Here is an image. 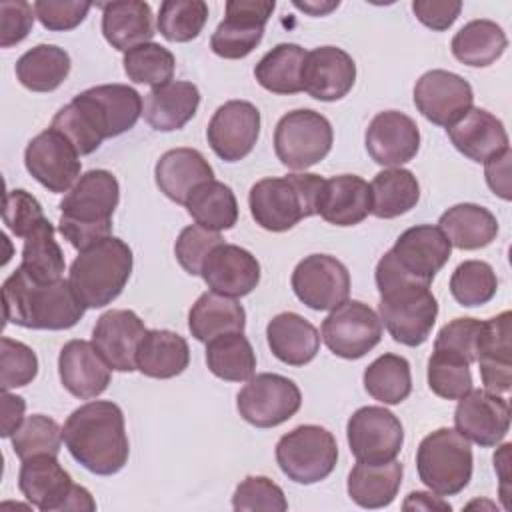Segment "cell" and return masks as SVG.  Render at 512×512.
<instances>
[{"label": "cell", "instance_id": "6da1fadb", "mask_svg": "<svg viewBox=\"0 0 512 512\" xmlns=\"http://www.w3.org/2000/svg\"><path fill=\"white\" fill-rule=\"evenodd\" d=\"M142 96L128 84L92 86L74 96L52 118L58 130L80 156L92 154L106 138L134 128L142 116Z\"/></svg>", "mask_w": 512, "mask_h": 512}, {"label": "cell", "instance_id": "7a4b0ae2", "mask_svg": "<svg viewBox=\"0 0 512 512\" xmlns=\"http://www.w3.org/2000/svg\"><path fill=\"white\" fill-rule=\"evenodd\" d=\"M70 456L88 472L112 476L130 456L124 412L112 400H90L76 408L62 426Z\"/></svg>", "mask_w": 512, "mask_h": 512}, {"label": "cell", "instance_id": "3957f363", "mask_svg": "<svg viewBox=\"0 0 512 512\" xmlns=\"http://www.w3.org/2000/svg\"><path fill=\"white\" fill-rule=\"evenodd\" d=\"M2 304L6 322L34 330H68L86 312L70 280L40 284L20 266L2 284Z\"/></svg>", "mask_w": 512, "mask_h": 512}, {"label": "cell", "instance_id": "277c9868", "mask_svg": "<svg viewBox=\"0 0 512 512\" xmlns=\"http://www.w3.org/2000/svg\"><path fill=\"white\" fill-rule=\"evenodd\" d=\"M120 200V184L108 170H88L60 202L58 232L84 250L112 232V214Z\"/></svg>", "mask_w": 512, "mask_h": 512}, {"label": "cell", "instance_id": "5b68a950", "mask_svg": "<svg viewBox=\"0 0 512 512\" xmlns=\"http://www.w3.org/2000/svg\"><path fill=\"white\" fill-rule=\"evenodd\" d=\"M132 260L130 246L108 236L78 252L68 280L86 308H102L122 294L132 274Z\"/></svg>", "mask_w": 512, "mask_h": 512}, {"label": "cell", "instance_id": "8992f818", "mask_svg": "<svg viewBox=\"0 0 512 512\" xmlns=\"http://www.w3.org/2000/svg\"><path fill=\"white\" fill-rule=\"evenodd\" d=\"M322 182L324 178L308 172L258 180L248 194L250 214L264 230L286 232L316 214Z\"/></svg>", "mask_w": 512, "mask_h": 512}, {"label": "cell", "instance_id": "52a82bcc", "mask_svg": "<svg viewBox=\"0 0 512 512\" xmlns=\"http://www.w3.org/2000/svg\"><path fill=\"white\" fill-rule=\"evenodd\" d=\"M380 292V320L390 336L404 346H420L432 334L438 302L430 286H422L410 280L386 278L376 280Z\"/></svg>", "mask_w": 512, "mask_h": 512}, {"label": "cell", "instance_id": "ba28073f", "mask_svg": "<svg viewBox=\"0 0 512 512\" xmlns=\"http://www.w3.org/2000/svg\"><path fill=\"white\" fill-rule=\"evenodd\" d=\"M450 252L452 244L438 226H412L404 230L394 246L378 260L374 278H400L430 286L434 276L448 262Z\"/></svg>", "mask_w": 512, "mask_h": 512}, {"label": "cell", "instance_id": "9c48e42d", "mask_svg": "<svg viewBox=\"0 0 512 512\" xmlns=\"http://www.w3.org/2000/svg\"><path fill=\"white\" fill-rule=\"evenodd\" d=\"M470 442L454 428H438L426 434L416 450L418 478L438 496L462 492L472 478Z\"/></svg>", "mask_w": 512, "mask_h": 512}, {"label": "cell", "instance_id": "30bf717a", "mask_svg": "<svg viewBox=\"0 0 512 512\" xmlns=\"http://www.w3.org/2000/svg\"><path fill=\"white\" fill-rule=\"evenodd\" d=\"M276 462L292 482L316 484L328 478L336 468V438L318 424L296 426L278 440Z\"/></svg>", "mask_w": 512, "mask_h": 512}, {"label": "cell", "instance_id": "8fae6325", "mask_svg": "<svg viewBox=\"0 0 512 512\" xmlns=\"http://www.w3.org/2000/svg\"><path fill=\"white\" fill-rule=\"evenodd\" d=\"M334 132L326 116L300 108L284 114L274 130V152L290 170H306L324 160L332 148Z\"/></svg>", "mask_w": 512, "mask_h": 512}, {"label": "cell", "instance_id": "7c38bea8", "mask_svg": "<svg viewBox=\"0 0 512 512\" xmlns=\"http://www.w3.org/2000/svg\"><path fill=\"white\" fill-rule=\"evenodd\" d=\"M302 404L300 388L294 380L262 372L246 380L236 396L240 416L256 428H274L290 420Z\"/></svg>", "mask_w": 512, "mask_h": 512}, {"label": "cell", "instance_id": "4fadbf2b", "mask_svg": "<svg viewBox=\"0 0 512 512\" xmlns=\"http://www.w3.org/2000/svg\"><path fill=\"white\" fill-rule=\"evenodd\" d=\"M320 334L332 354L358 360L382 340V320L368 304L346 300L324 318Z\"/></svg>", "mask_w": 512, "mask_h": 512}, {"label": "cell", "instance_id": "5bb4252c", "mask_svg": "<svg viewBox=\"0 0 512 512\" xmlns=\"http://www.w3.org/2000/svg\"><path fill=\"white\" fill-rule=\"evenodd\" d=\"M346 438L358 462L384 464L394 460L402 450L404 428L390 410L382 406H362L348 418Z\"/></svg>", "mask_w": 512, "mask_h": 512}, {"label": "cell", "instance_id": "9a60e30c", "mask_svg": "<svg viewBox=\"0 0 512 512\" xmlns=\"http://www.w3.org/2000/svg\"><path fill=\"white\" fill-rule=\"evenodd\" d=\"M274 6V0L226 2V16L210 38L212 52L228 60L246 58L260 44Z\"/></svg>", "mask_w": 512, "mask_h": 512}, {"label": "cell", "instance_id": "2e32d148", "mask_svg": "<svg viewBox=\"0 0 512 512\" xmlns=\"http://www.w3.org/2000/svg\"><path fill=\"white\" fill-rule=\"evenodd\" d=\"M24 164L30 176L56 194L68 192L80 178V154L54 128L36 134L26 150Z\"/></svg>", "mask_w": 512, "mask_h": 512}, {"label": "cell", "instance_id": "e0dca14e", "mask_svg": "<svg viewBox=\"0 0 512 512\" xmlns=\"http://www.w3.org/2000/svg\"><path fill=\"white\" fill-rule=\"evenodd\" d=\"M296 298L312 310H334L350 296L348 268L330 254H310L292 272Z\"/></svg>", "mask_w": 512, "mask_h": 512}, {"label": "cell", "instance_id": "ac0fdd59", "mask_svg": "<svg viewBox=\"0 0 512 512\" xmlns=\"http://www.w3.org/2000/svg\"><path fill=\"white\" fill-rule=\"evenodd\" d=\"M260 136V112L252 102L228 100L212 114L206 138L214 154L226 162L246 158Z\"/></svg>", "mask_w": 512, "mask_h": 512}, {"label": "cell", "instance_id": "d6986e66", "mask_svg": "<svg viewBox=\"0 0 512 512\" xmlns=\"http://www.w3.org/2000/svg\"><path fill=\"white\" fill-rule=\"evenodd\" d=\"M474 102L468 80L448 70H428L414 86V104L418 112L432 124L448 128L464 116Z\"/></svg>", "mask_w": 512, "mask_h": 512}, {"label": "cell", "instance_id": "ffe728a7", "mask_svg": "<svg viewBox=\"0 0 512 512\" xmlns=\"http://www.w3.org/2000/svg\"><path fill=\"white\" fill-rule=\"evenodd\" d=\"M454 426L468 442L492 448L508 434L510 406L500 394L472 388L458 400Z\"/></svg>", "mask_w": 512, "mask_h": 512}, {"label": "cell", "instance_id": "44dd1931", "mask_svg": "<svg viewBox=\"0 0 512 512\" xmlns=\"http://www.w3.org/2000/svg\"><path fill=\"white\" fill-rule=\"evenodd\" d=\"M364 142L376 164L396 168L416 156L420 148V130L404 112L384 110L370 120Z\"/></svg>", "mask_w": 512, "mask_h": 512}, {"label": "cell", "instance_id": "7402d4cb", "mask_svg": "<svg viewBox=\"0 0 512 512\" xmlns=\"http://www.w3.org/2000/svg\"><path fill=\"white\" fill-rule=\"evenodd\" d=\"M146 334V326L132 310L104 312L92 330V344L116 372L136 370L138 344Z\"/></svg>", "mask_w": 512, "mask_h": 512}, {"label": "cell", "instance_id": "603a6c76", "mask_svg": "<svg viewBox=\"0 0 512 512\" xmlns=\"http://www.w3.org/2000/svg\"><path fill=\"white\" fill-rule=\"evenodd\" d=\"M200 276L212 292L240 298L258 286L260 264L246 248L222 242L206 256Z\"/></svg>", "mask_w": 512, "mask_h": 512}, {"label": "cell", "instance_id": "cb8c5ba5", "mask_svg": "<svg viewBox=\"0 0 512 512\" xmlns=\"http://www.w3.org/2000/svg\"><path fill=\"white\" fill-rule=\"evenodd\" d=\"M18 488L34 508L42 512H64L74 482L60 466L58 456L38 454L22 460Z\"/></svg>", "mask_w": 512, "mask_h": 512}, {"label": "cell", "instance_id": "d4e9b609", "mask_svg": "<svg viewBox=\"0 0 512 512\" xmlns=\"http://www.w3.org/2000/svg\"><path fill=\"white\" fill-rule=\"evenodd\" d=\"M512 314H502L482 322L476 342V362L480 366V378L484 390L492 394H504L512 384Z\"/></svg>", "mask_w": 512, "mask_h": 512}, {"label": "cell", "instance_id": "484cf974", "mask_svg": "<svg viewBox=\"0 0 512 512\" xmlns=\"http://www.w3.org/2000/svg\"><path fill=\"white\" fill-rule=\"evenodd\" d=\"M356 82V64L348 52L336 46H320L306 54L302 70L304 90L322 102L344 98Z\"/></svg>", "mask_w": 512, "mask_h": 512}, {"label": "cell", "instance_id": "4316f807", "mask_svg": "<svg viewBox=\"0 0 512 512\" xmlns=\"http://www.w3.org/2000/svg\"><path fill=\"white\" fill-rule=\"evenodd\" d=\"M58 374L62 386L80 400L100 396L112 376V368L92 342L70 340L58 356Z\"/></svg>", "mask_w": 512, "mask_h": 512}, {"label": "cell", "instance_id": "83f0119b", "mask_svg": "<svg viewBox=\"0 0 512 512\" xmlns=\"http://www.w3.org/2000/svg\"><path fill=\"white\" fill-rule=\"evenodd\" d=\"M372 210L370 184L356 174H340L322 182L316 214L334 226L360 224Z\"/></svg>", "mask_w": 512, "mask_h": 512}, {"label": "cell", "instance_id": "f1b7e54d", "mask_svg": "<svg viewBox=\"0 0 512 512\" xmlns=\"http://www.w3.org/2000/svg\"><path fill=\"white\" fill-rule=\"evenodd\" d=\"M454 148L474 162H486L494 154L508 148L504 124L484 108H470L454 124L446 128Z\"/></svg>", "mask_w": 512, "mask_h": 512}, {"label": "cell", "instance_id": "f546056e", "mask_svg": "<svg viewBox=\"0 0 512 512\" xmlns=\"http://www.w3.org/2000/svg\"><path fill=\"white\" fill-rule=\"evenodd\" d=\"M154 178L160 192L176 204H186L188 196L204 182L214 180L208 160L194 148H172L164 152L156 166Z\"/></svg>", "mask_w": 512, "mask_h": 512}, {"label": "cell", "instance_id": "4dcf8cb0", "mask_svg": "<svg viewBox=\"0 0 512 512\" xmlns=\"http://www.w3.org/2000/svg\"><path fill=\"white\" fill-rule=\"evenodd\" d=\"M200 104V92L196 84L186 80H172L164 86L152 88L144 96L142 116L160 132H172L184 128L196 114Z\"/></svg>", "mask_w": 512, "mask_h": 512}, {"label": "cell", "instance_id": "1f68e13d", "mask_svg": "<svg viewBox=\"0 0 512 512\" xmlns=\"http://www.w3.org/2000/svg\"><path fill=\"white\" fill-rule=\"evenodd\" d=\"M100 8L102 34L112 48L128 52L140 44L152 42L156 32L150 4L140 0H118L100 4Z\"/></svg>", "mask_w": 512, "mask_h": 512}, {"label": "cell", "instance_id": "d6a6232c", "mask_svg": "<svg viewBox=\"0 0 512 512\" xmlns=\"http://www.w3.org/2000/svg\"><path fill=\"white\" fill-rule=\"evenodd\" d=\"M266 340L272 354L290 366L312 362L320 348L318 330L296 312L276 314L266 326Z\"/></svg>", "mask_w": 512, "mask_h": 512}, {"label": "cell", "instance_id": "836d02e7", "mask_svg": "<svg viewBox=\"0 0 512 512\" xmlns=\"http://www.w3.org/2000/svg\"><path fill=\"white\" fill-rule=\"evenodd\" d=\"M244 326L246 312L242 304L236 298L212 290L200 294L188 312V328L192 336L204 344L222 334L244 332Z\"/></svg>", "mask_w": 512, "mask_h": 512}, {"label": "cell", "instance_id": "e575fe53", "mask_svg": "<svg viewBox=\"0 0 512 512\" xmlns=\"http://www.w3.org/2000/svg\"><path fill=\"white\" fill-rule=\"evenodd\" d=\"M188 342L172 330H146L136 352V370L148 378H174L188 368Z\"/></svg>", "mask_w": 512, "mask_h": 512}, {"label": "cell", "instance_id": "d590c367", "mask_svg": "<svg viewBox=\"0 0 512 512\" xmlns=\"http://www.w3.org/2000/svg\"><path fill=\"white\" fill-rule=\"evenodd\" d=\"M438 228L444 232L448 242L460 250H478L488 246L498 234L496 216L472 202H462L448 208L440 220Z\"/></svg>", "mask_w": 512, "mask_h": 512}, {"label": "cell", "instance_id": "8d00e7d4", "mask_svg": "<svg viewBox=\"0 0 512 512\" xmlns=\"http://www.w3.org/2000/svg\"><path fill=\"white\" fill-rule=\"evenodd\" d=\"M402 472V464L396 458L384 464L358 462L348 474V496L362 508H384L394 502Z\"/></svg>", "mask_w": 512, "mask_h": 512}, {"label": "cell", "instance_id": "74e56055", "mask_svg": "<svg viewBox=\"0 0 512 512\" xmlns=\"http://www.w3.org/2000/svg\"><path fill=\"white\" fill-rule=\"evenodd\" d=\"M508 38L504 30L486 18L472 20L464 24L452 38V54L458 62L472 66V68H484L494 64L506 50Z\"/></svg>", "mask_w": 512, "mask_h": 512}, {"label": "cell", "instance_id": "f35d334b", "mask_svg": "<svg viewBox=\"0 0 512 512\" xmlns=\"http://www.w3.org/2000/svg\"><path fill=\"white\" fill-rule=\"evenodd\" d=\"M306 50L298 44L282 42L266 52L254 66L258 84L272 94H296L302 92V70Z\"/></svg>", "mask_w": 512, "mask_h": 512}, {"label": "cell", "instance_id": "ab89813d", "mask_svg": "<svg viewBox=\"0 0 512 512\" xmlns=\"http://www.w3.org/2000/svg\"><path fill=\"white\" fill-rule=\"evenodd\" d=\"M70 74V56L54 44H38L16 62V78L32 92H52Z\"/></svg>", "mask_w": 512, "mask_h": 512}, {"label": "cell", "instance_id": "60d3db41", "mask_svg": "<svg viewBox=\"0 0 512 512\" xmlns=\"http://www.w3.org/2000/svg\"><path fill=\"white\" fill-rule=\"evenodd\" d=\"M372 210L376 218H396L412 210L420 200V184L406 168H388L374 176L370 182Z\"/></svg>", "mask_w": 512, "mask_h": 512}, {"label": "cell", "instance_id": "b9f144b4", "mask_svg": "<svg viewBox=\"0 0 512 512\" xmlns=\"http://www.w3.org/2000/svg\"><path fill=\"white\" fill-rule=\"evenodd\" d=\"M184 206L196 224L214 232L230 230L238 220L236 196L232 188L220 180L200 184Z\"/></svg>", "mask_w": 512, "mask_h": 512}, {"label": "cell", "instance_id": "7bdbcfd3", "mask_svg": "<svg viewBox=\"0 0 512 512\" xmlns=\"http://www.w3.org/2000/svg\"><path fill=\"white\" fill-rule=\"evenodd\" d=\"M208 370L228 382H246L256 372V354L244 332L222 334L206 344Z\"/></svg>", "mask_w": 512, "mask_h": 512}, {"label": "cell", "instance_id": "ee69618b", "mask_svg": "<svg viewBox=\"0 0 512 512\" xmlns=\"http://www.w3.org/2000/svg\"><path fill=\"white\" fill-rule=\"evenodd\" d=\"M20 268L40 284L62 278L66 268L64 252L54 238V226L48 222V218L24 238Z\"/></svg>", "mask_w": 512, "mask_h": 512}, {"label": "cell", "instance_id": "f6af8a7d", "mask_svg": "<svg viewBox=\"0 0 512 512\" xmlns=\"http://www.w3.org/2000/svg\"><path fill=\"white\" fill-rule=\"evenodd\" d=\"M366 392L382 404H400L412 392L410 364L404 356L382 354L364 370Z\"/></svg>", "mask_w": 512, "mask_h": 512}, {"label": "cell", "instance_id": "bcb514c9", "mask_svg": "<svg viewBox=\"0 0 512 512\" xmlns=\"http://www.w3.org/2000/svg\"><path fill=\"white\" fill-rule=\"evenodd\" d=\"M122 64L132 82L158 88L172 82L176 60L168 48L156 42H146L124 52Z\"/></svg>", "mask_w": 512, "mask_h": 512}, {"label": "cell", "instance_id": "7dc6e473", "mask_svg": "<svg viewBox=\"0 0 512 512\" xmlns=\"http://www.w3.org/2000/svg\"><path fill=\"white\" fill-rule=\"evenodd\" d=\"M498 278L484 260H464L450 276V294L460 306H482L496 296Z\"/></svg>", "mask_w": 512, "mask_h": 512}, {"label": "cell", "instance_id": "c3c4849f", "mask_svg": "<svg viewBox=\"0 0 512 512\" xmlns=\"http://www.w3.org/2000/svg\"><path fill=\"white\" fill-rule=\"evenodd\" d=\"M208 20V4L204 0H166L158 12V32L168 42L194 40Z\"/></svg>", "mask_w": 512, "mask_h": 512}, {"label": "cell", "instance_id": "681fc988", "mask_svg": "<svg viewBox=\"0 0 512 512\" xmlns=\"http://www.w3.org/2000/svg\"><path fill=\"white\" fill-rule=\"evenodd\" d=\"M12 450L20 460L38 454L58 456L62 446V428L58 422L44 414H32L22 420L16 432L10 436Z\"/></svg>", "mask_w": 512, "mask_h": 512}, {"label": "cell", "instance_id": "f907efd6", "mask_svg": "<svg viewBox=\"0 0 512 512\" xmlns=\"http://www.w3.org/2000/svg\"><path fill=\"white\" fill-rule=\"evenodd\" d=\"M428 386L444 400H460L472 390L470 362L444 350H434L428 360Z\"/></svg>", "mask_w": 512, "mask_h": 512}, {"label": "cell", "instance_id": "816d5d0a", "mask_svg": "<svg viewBox=\"0 0 512 512\" xmlns=\"http://www.w3.org/2000/svg\"><path fill=\"white\" fill-rule=\"evenodd\" d=\"M0 386L12 390L30 384L38 374V358L34 350L18 340L2 336L0 340Z\"/></svg>", "mask_w": 512, "mask_h": 512}, {"label": "cell", "instance_id": "f5cc1de1", "mask_svg": "<svg viewBox=\"0 0 512 512\" xmlns=\"http://www.w3.org/2000/svg\"><path fill=\"white\" fill-rule=\"evenodd\" d=\"M222 242L224 240H222L220 232L208 230L200 224H190V226L182 228V232L178 234L176 244H174V254H176V260L180 262V266L188 274L200 276L206 256L212 252V248H216Z\"/></svg>", "mask_w": 512, "mask_h": 512}, {"label": "cell", "instance_id": "db71d44e", "mask_svg": "<svg viewBox=\"0 0 512 512\" xmlns=\"http://www.w3.org/2000/svg\"><path fill=\"white\" fill-rule=\"evenodd\" d=\"M234 510H288V500L282 488L266 476H246L234 490Z\"/></svg>", "mask_w": 512, "mask_h": 512}, {"label": "cell", "instance_id": "11a10c76", "mask_svg": "<svg viewBox=\"0 0 512 512\" xmlns=\"http://www.w3.org/2000/svg\"><path fill=\"white\" fill-rule=\"evenodd\" d=\"M2 220L14 236L26 238L42 220H46V216L40 202L30 192L16 188L8 190L4 196Z\"/></svg>", "mask_w": 512, "mask_h": 512}, {"label": "cell", "instance_id": "9f6ffc18", "mask_svg": "<svg viewBox=\"0 0 512 512\" xmlns=\"http://www.w3.org/2000/svg\"><path fill=\"white\" fill-rule=\"evenodd\" d=\"M482 322L476 318H454L444 324L434 340V350H444L466 362H476V342Z\"/></svg>", "mask_w": 512, "mask_h": 512}, {"label": "cell", "instance_id": "6f0895ef", "mask_svg": "<svg viewBox=\"0 0 512 512\" xmlns=\"http://www.w3.org/2000/svg\"><path fill=\"white\" fill-rule=\"evenodd\" d=\"M92 4L80 0H36L34 12L40 24L52 32L76 28L88 16Z\"/></svg>", "mask_w": 512, "mask_h": 512}, {"label": "cell", "instance_id": "680465c9", "mask_svg": "<svg viewBox=\"0 0 512 512\" xmlns=\"http://www.w3.org/2000/svg\"><path fill=\"white\" fill-rule=\"evenodd\" d=\"M36 12L24 0H2L0 2V46L10 48L22 42L34 24Z\"/></svg>", "mask_w": 512, "mask_h": 512}, {"label": "cell", "instance_id": "91938a15", "mask_svg": "<svg viewBox=\"0 0 512 512\" xmlns=\"http://www.w3.org/2000/svg\"><path fill=\"white\" fill-rule=\"evenodd\" d=\"M462 10V2L460 0H414L412 2V12L416 14V18L436 30H448L456 18L460 16Z\"/></svg>", "mask_w": 512, "mask_h": 512}, {"label": "cell", "instance_id": "94428289", "mask_svg": "<svg viewBox=\"0 0 512 512\" xmlns=\"http://www.w3.org/2000/svg\"><path fill=\"white\" fill-rule=\"evenodd\" d=\"M510 160H512V152H510V146H508V148H504L502 152L494 154L492 158H488L484 162L486 184L502 200L512 198V192H510Z\"/></svg>", "mask_w": 512, "mask_h": 512}, {"label": "cell", "instance_id": "6125c7cd", "mask_svg": "<svg viewBox=\"0 0 512 512\" xmlns=\"http://www.w3.org/2000/svg\"><path fill=\"white\" fill-rule=\"evenodd\" d=\"M2 436L10 438L16 428L22 424L24 420V410H26V402L22 396L18 394H10V390H2Z\"/></svg>", "mask_w": 512, "mask_h": 512}, {"label": "cell", "instance_id": "be15d7a7", "mask_svg": "<svg viewBox=\"0 0 512 512\" xmlns=\"http://www.w3.org/2000/svg\"><path fill=\"white\" fill-rule=\"evenodd\" d=\"M510 448H512V444L506 442L494 454V470L498 472V478H500V498H502L506 510H510V498H508V488H510Z\"/></svg>", "mask_w": 512, "mask_h": 512}, {"label": "cell", "instance_id": "e7e4bbea", "mask_svg": "<svg viewBox=\"0 0 512 512\" xmlns=\"http://www.w3.org/2000/svg\"><path fill=\"white\" fill-rule=\"evenodd\" d=\"M404 510H450L452 506L442 500V496H432L428 492H410L402 504Z\"/></svg>", "mask_w": 512, "mask_h": 512}, {"label": "cell", "instance_id": "03108f58", "mask_svg": "<svg viewBox=\"0 0 512 512\" xmlns=\"http://www.w3.org/2000/svg\"><path fill=\"white\" fill-rule=\"evenodd\" d=\"M338 0L336 2H300V0H294V6L308 12L310 16H326L328 12H332L334 8H338Z\"/></svg>", "mask_w": 512, "mask_h": 512}]
</instances>
